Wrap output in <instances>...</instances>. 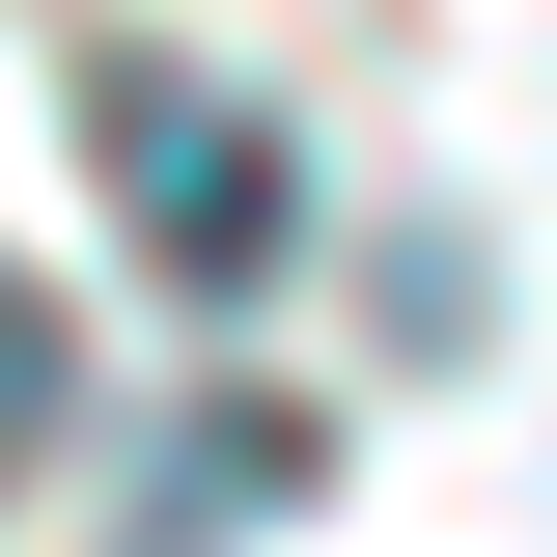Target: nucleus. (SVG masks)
<instances>
[{
	"instance_id": "obj_1",
	"label": "nucleus",
	"mask_w": 557,
	"mask_h": 557,
	"mask_svg": "<svg viewBox=\"0 0 557 557\" xmlns=\"http://www.w3.org/2000/svg\"><path fill=\"white\" fill-rule=\"evenodd\" d=\"M84 139H112V223L196 278V307H251V278H278L307 168H278V112H251V84H196V57H84Z\"/></svg>"
},
{
	"instance_id": "obj_2",
	"label": "nucleus",
	"mask_w": 557,
	"mask_h": 557,
	"mask_svg": "<svg viewBox=\"0 0 557 557\" xmlns=\"http://www.w3.org/2000/svg\"><path fill=\"white\" fill-rule=\"evenodd\" d=\"M278 502H307V418H168V474H139V557H223V530H278Z\"/></svg>"
},
{
	"instance_id": "obj_3",
	"label": "nucleus",
	"mask_w": 557,
	"mask_h": 557,
	"mask_svg": "<svg viewBox=\"0 0 557 557\" xmlns=\"http://www.w3.org/2000/svg\"><path fill=\"white\" fill-rule=\"evenodd\" d=\"M57 418H84V335H57V278H0V474H57Z\"/></svg>"
}]
</instances>
